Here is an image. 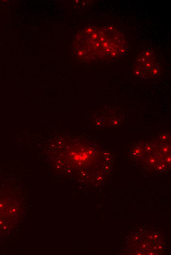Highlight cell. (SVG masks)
Wrapping results in <instances>:
<instances>
[{
  "mask_svg": "<svg viewBox=\"0 0 171 255\" xmlns=\"http://www.w3.org/2000/svg\"><path fill=\"white\" fill-rule=\"evenodd\" d=\"M90 39L86 54L91 59L114 60L126 53L127 44L123 34L110 26L86 29Z\"/></svg>",
  "mask_w": 171,
  "mask_h": 255,
  "instance_id": "cell-1",
  "label": "cell"
},
{
  "mask_svg": "<svg viewBox=\"0 0 171 255\" xmlns=\"http://www.w3.org/2000/svg\"><path fill=\"white\" fill-rule=\"evenodd\" d=\"M133 71L136 76L142 78H150L158 75L160 68L150 50L146 49L136 56Z\"/></svg>",
  "mask_w": 171,
  "mask_h": 255,
  "instance_id": "cell-2",
  "label": "cell"
}]
</instances>
